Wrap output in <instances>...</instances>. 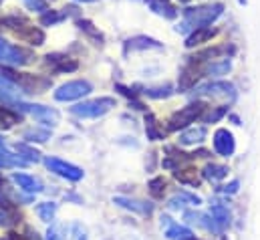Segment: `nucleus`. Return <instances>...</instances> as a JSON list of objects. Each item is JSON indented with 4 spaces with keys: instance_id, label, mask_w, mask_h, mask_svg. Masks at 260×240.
Listing matches in <instances>:
<instances>
[{
    "instance_id": "nucleus-9",
    "label": "nucleus",
    "mask_w": 260,
    "mask_h": 240,
    "mask_svg": "<svg viewBox=\"0 0 260 240\" xmlns=\"http://www.w3.org/2000/svg\"><path fill=\"white\" fill-rule=\"evenodd\" d=\"M196 95H210V97H224L228 101H234L236 99V87L228 81H214V83H208L204 87H200L196 91Z\"/></svg>"
},
{
    "instance_id": "nucleus-37",
    "label": "nucleus",
    "mask_w": 260,
    "mask_h": 240,
    "mask_svg": "<svg viewBox=\"0 0 260 240\" xmlns=\"http://www.w3.org/2000/svg\"><path fill=\"white\" fill-rule=\"evenodd\" d=\"M12 218V204L6 200H0V226H6Z\"/></svg>"
},
{
    "instance_id": "nucleus-15",
    "label": "nucleus",
    "mask_w": 260,
    "mask_h": 240,
    "mask_svg": "<svg viewBox=\"0 0 260 240\" xmlns=\"http://www.w3.org/2000/svg\"><path fill=\"white\" fill-rule=\"evenodd\" d=\"M12 180L18 184V188L22 190V192H28V194H39V192H43L45 188H43V182L39 180V178H35V176H28V174H12Z\"/></svg>"
},
{
    "instance_id": "nucleus-14",
    "label": "nucleus",
    "mask_w": 260,
    "mask_h": 240,
    "mask_svg": "<svg viewBox=\"0 0 260 240\" xmlns=\"http://www.w3.org/2000/svg\"><path fill=\"white\" fill-rule=\"evenodd\" d=\"M47 65L55 71V73H73L79 69V63L75 59H69L65 55H47Z\"/></svg>"
},
{
    "instance_id": "nucleus-44",
    "label": "nucleus",
    "mask_w": 260,
    "mask_h": 240,
    "mask_svg": "<svg viewBox=\"0 0 260 240\" xmlns=\"http://www.w3.org/2000/svg\"><path fill=\"white\" fill-rule=\"evenodd\" d=\"M182 2H188V0H182Z\"/></svg>"
},
{
    "instance_id": "nucleus-1",
    "label": "nucleus",
    "mask_w": 260,
    "mask_h": 240,
    "mask_svg": "<svg viewBox=\"0 0 260 240\" xmlns=\"http://www.w3.org/2000/svg\"><path fill=\"white\" fill-rule=\"evenodd\" d=\"M115 105L117 103L113 97H99V99H89V101L73 105L71 113L81 119H97V117H103L105 113H109Z\"/></svg>"
},
{
    "instance_id": "nucleus-8",
    "label": "nucleus",
    "mask_w": 260,
    "mask_h": 240,
    "mask_svg": "<svg viewBox=\"0 0 260 240\" xmlns=\"http://www.w3.org/2000/svg\"><path fill=\"white\" fill-rule=\"evenodd\" d=\"M0 61H2V63H8V65H18V67H22V65H26V63H30V53H26V51L20 49V47L10 45L8 41H4V39L0 37Z\"/></svg>"
},
{
    "instance_id": "nucleus-13",
    "label": "nucleus",
    "mask_w": 260,
    "mask_h": 240,
    "mask_svg": "<svg viewBox=\"0 0 260 240\" xmlns=\"http://www.w3.org/2000/svg\"><path fill=\"white\" fill-rule=\"evenodd\" d=\"M113 204H117L119 208H125L129 212L141 214V216H151L153 214V204L143 202V200H133V198H127V196H115Z\"/></svg>"
},
{
    "instance_id": "nucleus-43",
    "label": "nucleus",
    "mask_w": 260,
    "mask_h": 240,
    "mask_svg": "<svg viewBox=\"0 0 260 240\" xmlns=\"http://www.w3.org/2000/svg\"><path fill=\"white\" fill-rule=\"evenodd\" d=\"M0 186H4V180H2V176H0Z\"/></svg>"
},
{
    "instance_id": "nucleus-25",
    "label": "nucleus",
    "mask_w": 260,
    "mask_h": 240,
    "mask_svg": "<svg viewBox=\"0 0 260 240\" xmlns=\"http://www.w3.org/2000/svg\"><path fill=\"white\" fill-rule=\"evenodd\" d=\"M166 236H168L170 240H190V238H194V234H192V230H190V228L180 226V224H176V222H172V224L166 228Z\"/></svg>"
},
{
    "instance_id": "nucleus-12",
    "label": "nucleus",
    "mask_w": 260,
    "mask_h": 240,
    "mask_svg": "<svg viewBox=\"0 0 260 240\" xmlns=\"http://www.w3.org/2000/svg\"><path fill=\"white\" fill-rule=\"evenodd\" d=\"M164 45L151 37H145V35H137V37H131L125 41V55H129L131 51H161Z\"/></svg>"
},
{
    "instance_id": "nucleus-18",
    "label": "nucleus",
    "mask_w": 260,
    "mask_h": 240,
    "mask_svg": "<svg viewBox=\"0 0 260 240\" xmlns=\"http://www.w3.org/2000/svg\"><path fill=\"white\" fill-rule=\"evenodd\" d=\"M214 28H210V26H200V28H196L194 33L186 39V47L188 49H194V47H200V45H204V43H208L212 37H214Z\"/></svg>"
},
{
    "instance_id": "nucleus-31",
    "label": "nucleus",
    "mask_w": 260,
    "mask_h": 240,
    "mask_svg": "<svg viewBox=\"0 0 260 240\" xmlns=\"http://www.w3.org/2000/svg\"><path fill=\"white\" fill-rule=\"evenodd\" d=\"M77 26H79L83 33H87V37L93 39L95 45H103V37H101V33L93 26V22H89V20H77Z\"/></svg>"
},
{
    "instance_id": "nucleus-33",
    "label": "nucleus",
    "mask_w": 260,
    "mask_h": 240,
    "mask_svg": "<svg viewBox=\"0 0 260 240\" xmlns=\"http://www.w3.org/2000/svg\"><path fill=\"white\" fill-rule=\"evenodd\" d=\"M14 147H16V152H18V156H22L26 162H41V154H39L37 149H32L30 145H26V143H16Z\"/></svg>"
},
{
    "instance_id": "nucleus-29",
    "label": "nucleus",
    "mask_w": 260,
    "mask_h": 240,
    "mask_svg": "<svg viewBox=\"0 0 260 240\" xmlns=\"http://www.w3.org/2000/svg\"><path fill=\"white\" fill-rule=\"evenodd\" d=\"M174 176H176V180H180L182 184H190V186H200V178H198V174H196V170L192 168H182V170H176L174 172Z\"/></svg>"
},
{
    "instance_id": "nucleus-38",
    "label": "nucleus",
    "mask_w": 260,
    "mask_h": 240,
    "mask_svg": "<svg viewBox=\"0 0 260 240\" xmlns=\"http://www.w3.org/2000/svg\"><path fill=\"white\" fill-rule=\"evenodd\" d=\"M24 2V6L28 8V10H32V12H45L47 10V2L45 0H22Z\"/></svg>"
},
{
    "instance_id": "nucleus-2",
    "label": "nucleus",
    "mask_w": 260,
    "mask_h": 240,
    "mask_svg": "<svg viewBox=\"0 0 260 240\" xmlns=\"http://www.w3.org/2000/svg\"><path fill=\"white\" fill-rule=\"evenodd\" d=\"M224 12V4L216 2V4H208V6H196V8H186L184 10V18L190 26H208L212 24L216 18H220V14Z\"/></svg>"
},
{
    "instance_id": "nucleus-3",
    "label": "nucleus",
    "mask_w": 260,
    "mask_h": 240,
    "mask_svg": "<svg viewBox=\"0 0 260 240\" xmlns=\"http://www.w3.org/2000/svg\"><path fill=\"white\" fill-rule=\"evenodd\" d=\"M2 22H4L8 28H12V31L18 35V39L26 41L28 45L41 47V45L45 43V33H43L41 28L32 26V24H28L24 18H18V16H6Z\"/></svg>"
},
{
    "instance_id": "nucleus-42",
    "label": "nucleus",
    "mask_w": 260,
    "mask_h": 240,
    "mask_svg": "<svg viewBox=\"0 0 260 240\" xmlns=\"http://www.w3.org/2000/svg\"><path fill=\"white\" fill-rule=\"evenodd\" d=\"M77 2H95V0H77Z\"/></svg>"
},
{
    "instance_id": "nucleus-24",
    "label": "nucleus",
    "mask_w": 260,
    "mask_h": 240,
    "mask_svg": "<svg viewBox=\"0 0 260 240\" xmlns=\"http://www.w3.org/2000/svg\"><path fill=\"white\" fill-rule=\"evenodd\" d=\"M57 210H59V206H57L55 202H41V204H37V208H35L37 216H39L43 222H47V224L55 220Z\"/></svg>"
},
{
    "instance_id": "nucleus-41",
    "label": "nucleus",
    "mask_w": 260,
    "mask_h": 240,
    "mask_svg": "<svg viewBox=\"0 0 260 240\" xmlns=\"http://www.w3.org/2000/svg\"><path fill=\"white\" fill-rule=\"evenodd\" d=\"M6 240H26L22 234H18V232H8V238Z\"/></svg>"
},
{
    "instance_id": "nucleus-16",
    "label": "nucleus",
    "mask_w": 260,
    "mask_h": 240,
    "mask_svg": "<svg viewBox=\"0 0 260 240\" xmlns=\"http://www.w3.org/2000/svg\"><path fill=\"white\" fill-rule=\"evenodd\" d=\"M210 216H212V220L216 224V232H222L230 224V210L224 204H214L212 210H210Z\"/></svg>"
},
{
    "instance_id": "nucleus-11",
    "label": "nucleus",
    "mask_w": 260,
    "mask_h": 240,
    "mask_svg": "<svg viewBox=\"0 0 260 240\" xmlns=\"http://www.w3.org/2000/svg\"><path fill=\"white\" fill-rule=\"evenodd\" d=\"M202 73H204V71L200 69V65L196 63V59L192 61L190 65H186V67L182 69V73H180V81H178V89H180V93L190 91L196 83H198V79L202 77Z\"/></svg>"
},
{
    "instance_id": "nucleus-22",
    "label": "nucleus",
    "mask_w": 260,
    "mask_h": 240,
    "mask_svg": "<svg viewBox=\"0 0 260 240\" xmlns=\"http://www.w3.org/2000/svg\"><path fill=\"white\" fill-rule=\"evenodd\" d=\"M20 93H22V89L18 87V85H14L8 77H4L2 73H0V97L2 99H16V97H20Z\"/></svg>"
},
{
    "instance_id": "nucleus-7",
    "label": "nucleus",
    "mask_w": 260,
    "mask_h": 240,
    "mask_svg": "<svg viewBox=\"0 0 260 240\" xmlns=\"http://www.w3.org/2000/svg\"><path fill=\"white\" fill-rule=\"evenodd\" d=\"M14 105H16L20 111L30 113L35 119L45 123V125H49V127L59 125V113H57L53 107H45V105H37V103H35V105H32V103H20V101H16Z\"/></svg>"
},
{
    "instance_id": "nucleus-35",
    "label": "nucleus",
    "mask_w": 260,
    "mask_h": 240,
    "mask_svg": "<svg viewBox=\"0 0 260 240\" xmlns=\"http://www.w3.org/2000/svg\"><path fill=\"white\" fill-rule=\"evenodd\" d=\"M67 234H69V240H87V230L83 224L79 222H73L67 226Z\"/></svg>"
},
{
    "instance_id": "nucleus-28",
    "label": "nucleus",
    "mask_w": 260,
    "mask_h": 240,
    "mask_svg": "<svg viewBox=\"0 0 260 240\" xmlns=\"http://www.w3.org/2000/svg\"><path fill=\"white\" fill-rule=\"evenodd\" d=\"M166 188H168V182L164 180L161 176H157V178H151V180H149V184H147V190H149L151 198H155V200H161V198H164V194H166Z\"/></svg>"
},
{
    "instance_id": "nucleus-6",
    "label": "nucleus",
    "mask_w": 260,
    "mask_h": 240,
    "mask_svg": "<svg viewBox=\"0 0 260 240\" xmlns=\"http://www.w3.org/2000/svg\"><path fill=\"white\" fill-rule=\"evenodd\" d=\"M45 166L53 172V174H57V176H61V178H65L69 182H79L83 180V176H85V172L79 168V166H75V164H69L65 160H59V158H45Z\"/></svg>"
},
{
    "instance_id": "nucleus-17",
    "label": "nucleus",
    "mask_w": 260,
    "mask_h": 240,
    "mask_svg": "<svg viewBox=\"0 0 260 240\" xmlns=\"http://www.w3.org/2000/svg\"><path fill=\"white\" fill-rule=\"evenodd\" d=\"M202 204V200L196 196V194H190V192H180V194H176L172 200H170V208L172 210H182V208H186V206H200Z\"/></svg>"
},
{
    "instance_id": "nucleus-34",
    "label": "nucleus",
    "mask_w": 260,
    "mask_h": 240,
    "mask_svg": "<svg viewBox=\"0 0 260 240\" xmlns=\"http://www.w3.org/2000/svg\"><path fill=\"white\" fill-rule=\"evenodd\" d=\"M147 97H151V99H166V97H170L174 91H172V85H161V87H149V89H145L143 91Z\"/></svg>"
},
{
    "instance_id": "nucleus-39",
    "label": "nucleus",
    "mask_w": 260,
    "mask_h": 240,
    "mask_svg": "<svg viewBox=\"0 0 260 240\" xmlns=\"http://www.w3.org/2000/svg\"><path fill=\"white\" fill-rule=\"evenodd\" d=\"M45 240H65V236H63V228H61V226H51Z\"/></svg>"
},
{
    "instance_id": "nucleus-10",
    "label": "nucleus",
    "mask_w": 260,
    "mask_h": 240,
    "mask_svg": "<svg viewBox=\"0 0 260 240\" xmlns=\"http://www.w3.org/2000/svg\"><path fill=\"white\" fill-rule=\"evenodd\" d=\"M212 143H214L216 154L222 156V158H230V156H234V152H236L234 135H232L228 129H224V127L216 129V133H214V137H212Z\"/></svg>"
},
{
    "instance_id": "nucleus-19",
    "label": "nucleus",
    "mask_w": 260,
    "mask_h": 240,
    "mask_svg": "<svg viewBox=\"0 0 260 240\" xmlns=\"http://www.w3.org/2000/svg\"><path fill=\"white\" fill-rule=\"evenodd\" d=\"M204 139H206V127H190L184 133H180L178 141L182 145H196V143H202Z\"/></svg>"
},
{
    "instance_id": "nucleus-23",
    "label": "nucleus",
    "mask_w": 260,
    "mask_h": 240,
    "mask_svg": "<svg viewBox=\"0 0 260 240\" xmlns=\"http://www.w3.org/2000/svg\"><path fill=\"white\" fill-rule=\"evenodd\" d=\"M145 133H147V139H151V141H159V139L166 137L164 127H159L157 119H155L151 113L145 115Z\"/></svg>"
},
{
    "instance_id": "nucleus-26",
    "label": "nucleus",
    "mask_w": 260,
    "mask_h": 240,
    "mask_svg": "<svg viewBox=\"0 0 260 240\" xmlns=\"http://www.w3.org/2000/svg\"><path fill=\"white\" fill-rule=\"evenodd\" d=\"M22 135H24V139L30 141V143H35V141H37V143H45V141L51 139V129H47V127H45V129L35 127V129H26Z\"/></svg>"
},
{
    "instance_id": "nucleus-30",
    "label": "nucleus",
    "mask_w": 260,
    "mask_h": 240,
    "mask_svg": "<svg viewBox=\"0 0 260 240\" xmlns=\"http://www.w3.org/2000/svg\"><path fill=\"white\" fill-rule=\"evenodd\" d=\"M232 69V63L228 59L220 61V63H212V65H208L206 67V75H210V77H220V75H226L228 71Z\"/></svg>"
},
{
    "instance_id": "nucleus-5",
    "label": "nucleus",
    "mask_w": 260,
    "mask_h": 240,
    "mask_svg": "<svg viewBox=\"0 0 260 240\" xmlns=\"http://www.w3.org/2000/svg\"><path fill=\"white\" fill-rule=\"evenodd\" d=\"M93 91V85L85 79H77V81H69L65 85H61L57 91H55V99L57 101H75V99H81L85 95H89Z\"/></svg>"
},
{
    "instance_id": "nucleus-32",
    "label": "nucleus",
    "mask_w": 260,
    "mask_h": 240,
    "mask_svg": "<svg viewBox=\"0 0 260 240\" xmlns=\"http://www.w3.org/2000/svg\"><path fill=\"white\" fill-rule=\"evenodd\" d=\"M65 16L67 14L57 12V10H45V12L41 14V24H45V26H53V24L63 22V20H65Z\"/></svg>"
},
{
    "instance_id": "nucleus-27",
    "label": "nucleus",
    "mask_w": 260,
    "mask_h": 240,
    "mask_svg": "<svg viewBox=\"0 0 260 240\" xmlns=\"http://www.w3.org/2000/svg\"><path fill=\"white\" fill-rule=\"evenodd\" d=\"M14 123H20V115L16 111H12L10 107L0 105V129H10Z\"/></svg>"
},
{
    "instance_id": "nucleus-21",
    "label": "nucleus",
    "mask_w": 260,
    "mask_h": 240,
    "mask_svg": "<svg viewBox=\"0 0 260 240\" xmlns=\"http://www.w3.org/2000/svg\"><path fill=\"white\" fill-rule=\"evenodd\" d=\"M147 4L155 14L164 16V18H176L178 16V10L170 4V0H147Z\"/></svg>"
},
{
    "instance_id": "nucleus-4",
    "label": "nucleus",
    "mask_w": 260,
    "mask_h": 240,
    "mask_svg": "<svg viewBox=\"0 0 260 240\" xmlns=\"http://www.w3.org/2000/svg\"><path fill=\"white\" fill-rule=\"evenodd\" d=\"M204 111H206V103H204V101H194V103L182 107L180 111H176V113L170 117L168 129H170V131L186 129V127H190L196 119H200V117L204 115Z\"/></svg>"
},
{
    "instance_id": "nucleus-36",
    "label": "nucleus",
    "mask_w": 260,
    "mask_h": 240,
    "mask_svg": "<svg viewBox=\"0 0 260 240\" xmlns=\"http://www.w3.org/2000/svg\"><path fill=\"white\" fill-rule=\"evenodd\" d=\"M226 111H228V107L226 105H220V107H216L214 111H204V115L200 117V119L204 121V123H216V121H220L224 115H226Z\"/></svg>"
},
{
    "instance_id": "nucleus-40",
    "label": "nucleus",
    "mask_w": 260,
    "mask_h": 240,
    "mask_svg": "<svg viewBox=\"0 0 260 240\" xmlns=\"http://www.w3.org/2000/svg\"><path fill=\"white\" fill-rule=\"evenodd\" d=\"M238 186H240V182L232 180L230 184H228V186H224L220 192H224V194H236V192H238Z\"/></svg>"
},
{
    "instance_id": "nucleus-20",
    "label": "nucleus",
    "mask_w": 260,
    "mask_h": 240,
    "mask_svg": "<svg viewBox=\"0 0 260 240\" xmlns=\"http://www.w3.org/2000/svg\"><path fill=\"white\" fill-rule=\"evenodd\" d=\"M228 168L226 166H220V164H208L204 170H202V176L206 178L208 182H212V184H218L220 180H224L226 176H228Z\"/></svg>"
}]
</instances>
